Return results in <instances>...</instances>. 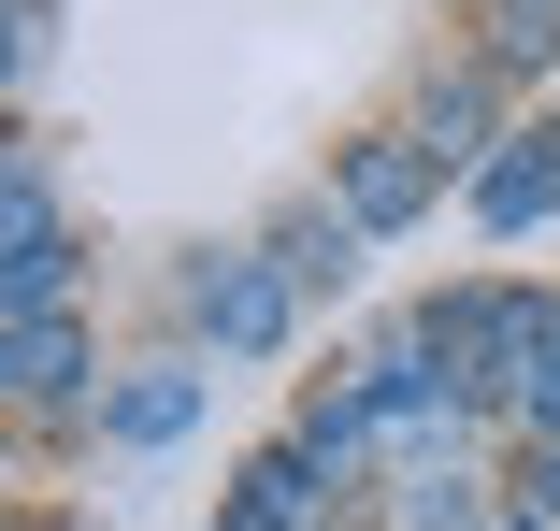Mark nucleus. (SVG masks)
<instances>
[{
    "mask_svg": "<svg viewBox=\"0 0 560 531\" xmlns=\"http://www.w3.org/2000/svg\"><path fill=\"white\" fill-rule=\"evenodd\" d=\"M402 531H489V474H402Z\"/></svg>",
    "mask_w": 560,
    "mask_h": 531,
    "instance_id": "nucleus-7",
    "label": "nucleus"
},
{
    "mask_svg": "<svg viewBox=\"0 0 560 531\" xmlns=\"http://www.w3.org/2000/svg\"><path fill=\"white\" fill-rule=\"evenodd\" d=\"M30 531H58V517H30Z\"/></svg>",
    "mask_w": 560,
    "mask_h": 531,
    "instance_id": "nucleus-10",
    "label": "nucleus"
},
{
    "mask_svg": "<svg viewBox=\"0 0 560 531\" xmlns=\"http://www.w3.org/2000/svg\"><path fill=\"white\" fill-rule=\"evenodd\" d=\"M532 58H560V0H503L489 15V72H532Z\"/></svg>",
    "mask_w": 560,
    "mask_h": 531,
    "instance_id": "nucleus-8",
    "label": "nucleus"
},
{
    "mask_svg": "<svg viewBox=\"0 0 560 531\" xmlns=\"http://www.w3.org/2000/svg\"><path fill=\"white\" fill-rule=\"evenodd\" d=\"M431 187H445L431 144H346V216H360V231H417Z\"/></svg>",
    "mask_w": 560,
    "mask_h": 531,
    "instance_id": "nucleus-2",
    "label": "nucleus"
},
{
    "mask_svg": "<svg viewBox=\"0 0 560 531\" xmlns=\"http://www.w3.org/2000/svg\"><path fill=\"white\" fill-rule=\"evenodd\" d=\"M86 388V331L72 316H15V402H72Z\"/></svg>",
    "mask_w": 560,
    "mask_h": 531,
    "instance_id": "nucleus-6",
    "label": "nucleus"
},
{
    "mask_svg": "<svg viewBox=\"0 0 560 531\" xmlns=\"http://www.w3.org/2000/svg\"><path fill=\"white\" fill-rule=\"evenodd\" d=\"M360 245H374V231L330 201V216H288V231H273V273H288L302 302H316V287H360Z\"/></svg>",
    "mask_w": 560,
    "mask_h": 531,
    "instance_id": "nucleus-5",
    "label": "nucleus"
},
{
    "mask_svg": "<svg viewBox=\"0 0 560 531\" xmlns=\"http://www.w3.org/2000/svg\"><path fill=\"white\" fill-rule=\"evenodd\" d=\"M475 216H489V231L560 216V130H517V158H489V173H475Z\"/></svg>",
    "mask_w": 560,
    "mask_h": 531,
    "instance_id": "nucleus-4",
    "label": "nucleus"
},
{
    "mask_svg": "<svg viewBox=\"0 0 560 531\" xmlns=\"http://www.w3.org/2000/svg\"><path fill=\"white\" fill-rule=\"evenodd\" d=\"M187 316L215 331V359H273V345H288V316H302V287H288L259 245H231V259H201V273H187Z\"/></svg>",
    "mask_w": 560,
    "mask_h": 531,
    "instance_id": "nucleus-1",
    "label": "nucleus"
},
{
    "mask_svg": "<svg viewBox=\"0 0 560 531\" xmlns=\"http://www.w3.org/2000/svg\"><path fill=\"white\" fill-rule=\"evenodd\" d=\"M86 416H101V446H173L187 416H201V359H144L130 388H101Z\"/></svg>",
    "mask_w": 560,
    "mask_h": 531,
    "instance_id": "nucleus-3",
    "label": "nucleus"
},
{
    "mask_svg": "<svg viewBox=\"0 0 560 531\" xmlns=\"http://www.w3.org/2000/svg\"><path fill=\"white\" fill-rule=\"evenodd\" d=\"M517 503H532V517H560V432H532V460H517Z\"/></svg>",
    "mask_w": 560,
    "mask_h": 531,
    "instance_id": "nucleus-9",
    "label": "nucleus"
}]
</instances>
